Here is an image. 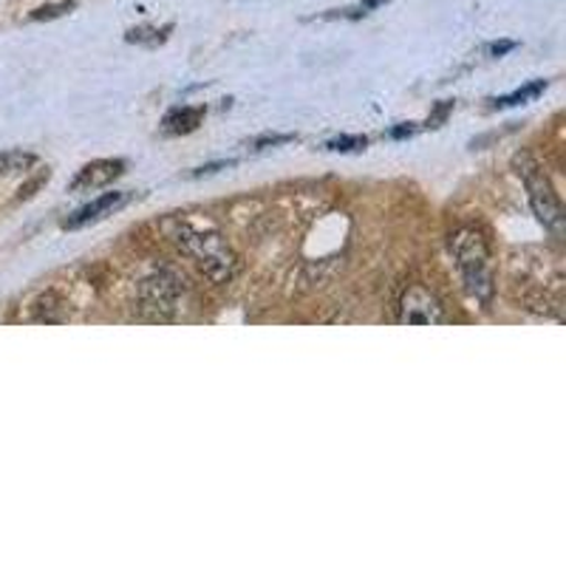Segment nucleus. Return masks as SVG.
Listing matches in <instances>:
<instances>
[{
    "instance_id": "9",
    "label": "nucleus",
    "mask_w": 566,
    "mask_h": 566,
    "mask_svg": "<svg viewBox=\"0 0 566 566\" xmlns=\"http://www.w3.org/2000/svg\"><path fill=\"white\" fill-rule=\"evenodd\" d=\"M544 91H547V80H535V83L513 91V94H507V97L493 99V108H513V105H524V103H530V99L538 97V94H544Z\"/></svg>"
},
{
    "instance_id": "2",
    "label": "nucleus",
    "mask_w": 566,
    "mask_h": 566,
    "mask_svg": "<svg viewBox=\"0 0 566 566\" xmlns=\"http://www.w3.org/2000/svg\"><path fill=\"white\" fill-rule=\"evenodd\" d=\"M451 252L470 295L482 303L493 301V258H490V244L484 232L479 227H459L451 235Z\"/></svg>"
},
{
    "instance_id": "10",
    "label": "nucleus",
    "mask_w": 566,
    "mask_h": 566,
    "mask_svg": "<svg viewBox=\"0 0 566 566\" xmlns=\"http://www.w3.org/2000/svg\"><path fill=\"white\" fill-rule=\"evenodd\" d=\"M32 154H23V150H7V154H0V176H12L20 174V170H27L34 165Z\"/></svg>"
},
{
    "instance_id": "16",
    "label": "nucleus",
    "mask_w": 566,
    "mask_h": 566,
    "mask_svg": "<svg viewBox=\"0 0 566 566\" xmlns=\"http://www.w3.org/2000/svg\"><path fill=\"white\" fill-rule=\"evenodd\" d=\"M232 161H216V165H207V168H199V170H193V176H207V174H216V170H221V168H230Z\"/></svg>"
},
{
    "instance_id": "15",
    "label": "nucleus",
    "mask_w": 566,
    "mask_h": 566,
    "mask_svg": "<svg viewBox=\"0 0 566 566\" xmlns=\"http://www.w3.org/2000/svg\"><path fill=\"white\" fill-rule=\"evenodd\" d=\"M411 134H417V125H413V123L399 125V128H394V130H391L394 139H406V136H411Z\"/></svg>"
},
{
    "instance_id": "4",
    "label": "nucleus",
    "mask_w": 566,
    "mask_h": 566,
    "mask_svg": "<svg viewBox=\"0 0 566 566\" xmlns=\"http://www.w3.org/2000/svg\"><path fill=\"white\" fill-rule=\"evenodd\" d=\"M397 321L402 326H442V323H451V315H448L444 303L437 297V292L413 283V286H406L402 295H399Z\"/></svg>"
},
{
    "instance_id": "8",
    "label": "nucleus",
    "mask_w": 566,
    "mask_h": 566,
    "mask_svg": "<svg viewBox=\"0 0 566 566\" xmlns=\"http://www.w3.org/2000/svg\"><path fill=\"white\" fill-rule=\"evenodd\" d=\"M205 119V108H174L165 119H161V134L168 136H185V134H193L196 128L201 125Z\"/></svg>"
},
{
    "instance_id": "3",
    "label": "nucleus",
    "mask_w": 566,
    "mask_h": 566,
    "mask_svg": "<svg viewBox=\"0 0 566 566\" xmlns=\"http://www.w3.org/2000/svg\"><path fill=\"white\" fill-rule=\"evenodd\" d=\"M513 170L518 174V179L524 181V187H527L530 205H533L541 224L549 227L553 232H560V227H564V207H560V199L558 193H555L553 181H549L547 174L541 170L538 161L530 154H515Z\"/></svg>"
},
{
    "instance_id": "11",
    "label": "nucleus",
    "mask_w": 566,
    "mask_h": 566,
    "mask_svg": "<svg viewBox=\"0 0 566 566\" xmlns=\"http://www.w3.org/2000/svg\"><path fill=\"white\" fill-rule=\"evenodd\" d=\"M168 32H170V27L168 29L142 27V29H130V32L125 34V40H128V43H142V45H159V43H165Z\"/></svg>"
},
{
    "instance_id": "6",
    "label": "nucleus",
    "mask_w": 566,
    "mask_h": 566,
    "mask_svg": "<svg viewBox=\"0 0 566 566\" xmlns=\"http://www.w3.org/2000/svg\"><path fill=\"white\" fill-rule=\"evenodd\" d=\"M139 295H142V310H150L154 315H168V312L174 310L179 286H176L174 277L159 272V275L142 281Z\"/></svg>"
},
{
    "instance_id": "12",
    "label": "nucleus",
    "mask_w": 566,
    "mask_h": 566,
    "mask_svg": "<svg viewBox=\"0 0 566 566\" xmlns=\"http://www.w3.org/2000/svg\"><path fill=\"white\" fill-rule=\"evenodd\" d=\"M366 136H340V139L328 142L326 148L335 150V154H357V150H366Z\"/></svg>"
},
{
    "instance_id": "17",
    "label": "nucleus",
    "mask_w": 566,
    "mask_h": 566,
    "mask_svg": "<svg viewBox=\"0 0 566 566\" xmlns=\"http://www.w3.org/2000/svg\"><path fill=\"white\" fill-rule=\"evenodd\" d=\"M513 49H515V43H495V45H490V54H493V57H502V54L513 52Z\"/></svg>"
},
{
    "instance_id": "5",
    "label": "nucleus",
    "mask_w": 566,
    "mask_h": 566,
    "mask_svg": "<svg viewBox=\"0 0 566 566\" xmlns=\"http://www.w3.org/2000/svg\"><path fill=\"white\" fill-rule=\"evenodd\" d=\"M125 174V161L123 159H97L85 165L74 181H71V193H91L97 187H108L111 181L119 179Z\"/></svg>"
},
{
    "instance_id": "1",
    "label": "nucleus",
    "mask_w": 566,
    "mask_h": 566,
    "mask_svg": "<svg viewBox=\"0 0 566 566\" xmlns=\"http://www.w3.org/2000/svg\"><path fill=\"white\" fill-rule=\"evenodd\" d=\"M170 239L179 244L181 252L193 258L196 266L210 277L212 283H227L239 272V255L232 252L227 239L216 230H196L190 224L170 227Z\"/></svg>"
},
{
    "instance_id": "7",
    "label": "nucleus",
    "mask_w": 566,
    "mask_h": 566,
    "mask_svg": "<svg viewBox=\"0 0 566 566\" xmlns=\"http://www.w3.org/2000/svg\"><path fill=\"white\" fill-rule=\"evenodd\" d=\"M128 201H130V193H116V190L114 193H103L99 199L91 201V205L80 207L74 216H69V219L63 221V227L65 230H80V227L91 224V221H99V219H105V216H114V212L119 210V207L128 205Z\"/></svg>"
},
{
    "instance_id": "14",
    "label": "nucleus",
    "mask_w": 566,
    "mask_h": 566,
    "mask_svg": "<svg viewBox=\"0 0 566 566\" xmlns=\"http://www.w3.org/2000/svg\"><path fill=\"white\" fill-rule=\"evenodd\" d=\"M286 142H295L292 134H266V136H258V139L250 142L252 150H266V148H277V145H286Z\"/></svg>"
},
{
    "instance_id": "13",
    "label": "nucleus",
    "mask_w": 566,
    "mask_h": 566,
    "mask_svg": "<svg viewBox=\"0 0 566 566\" xmlns=\"http://www.w3.org/2000/svg\"><path fill=\"white\" fill-rule=\"evenodd\" d=\"M74 7H77L74 0H63V3H52V7H40L32 12V20H54L60 18V14L71 12Z\"/></svg>"
}]
</instances>
